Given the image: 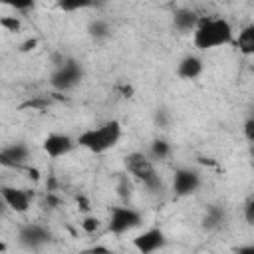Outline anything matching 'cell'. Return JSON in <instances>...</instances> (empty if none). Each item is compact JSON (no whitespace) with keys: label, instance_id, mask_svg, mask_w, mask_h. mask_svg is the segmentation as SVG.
<instances>
[{"label":"cell","instance_id":"1","mask_svg":"<svg viewBox=\"0 0 254 254\" xmlns=\"http://www.w3.org/2000/svg\"><path fill=\"white\" fill-rule=\"evenodd\" d=\"M192 44L202 52L234 44V30L226 18H202L192 34Z\"/></svg>","mask_w":254,"mask_h":254},{"label":"cell","instance_id":"2","mask_svg":"<svg viewBox=\"0 0 254 254\" xmlns=\"http://www.w3.org/2000/svg\"><path fill=\"white\" fill-rule=\"evenodd\" d=\"M121 139V123L117 119H109L97 127L85 129L77 135L75 143L91 153H105L113 149Z\"/></svg>","mask_w":254,"mask_h":254},{"label":"cell","instance_id":"3","mask_svg":"<svg viewBox=\"0 0 254 254\" xmlns=\"http://www.w3.org/2000/svg\"><path fill=\"white\" fill-rule=\"evenodd\" d=\"M125 169L129 175H133L139 183H143L151 192H161L163 190V183L151 163V159L143 153H129L125 157Z\"/></svg>","mask_w":254,"mask_h":254},{"label":"cell","instance_id":"4","mask_svg":"<svg viewBox=\"0 0 254 254\" xmlns=\"http://www.w3.org/2000/svg\"><path fill=\"white\" fill-rule=\"evenodd\" d=\"M83 77V69L79 65V62L65 58L62 65H58L50 77V83L56 91H69L71 87H75Z\"/></svg>","mask_w":254,"mask_h":254},{"label":"cell","instance_id":"5","mask_svg":"<svg viewBox=\"0 0 254 254\" xmlns=\"http://www.w3.org/2000/svg\"><path fill=\"white\" fill-rule=\"evenodd\" d=\"M143 214L131 206H113L109 210V222L107 228L111 234H125L137 226H141Z\"/></svg>","mask_w":254,"mask_h":254},{"label":"cell","instance_id":"6","mask_svg":"<svg viewBox=\"0 0 254 254\" xmlns=\"http://www.w3.org/2000/svg\"><path fill=\"white\" fill-rule=\"evenodd\" d=\"M50 238H52L50 230L44 228L42 224H32L30 222V224L20 226V230H18V242L28 250H38V248L46 246L50 242Z\"/></svg>","mask_w":254,"mask_h":254},{"label":"cell","instance_id":"7","mask_svg":"<svg viewBox=\"0 0 254 254\" xmlns=\"http://www.w3.org/2000/svg\"><path fill=\"white\" fill-rule=\"evenodd\" d=\"M200 187V175L194 169H177L173 175V192L177 196H189Z\"/></svg>","mask_w":254,"mask_h":254},{"label":"cell","instance_id":"8","mask_svg":"<svg viewBox=\"0 0 254 254\" xmlns=\"http://www.w3.org/2000/svg\"><path fill=\"white\" fill-rule=\"evenodd\" d=\"M167 244V236L161 228H149L133 238V246L139 254H153Z\"/></svg>","mask_w":254,"mask_h":254},{"label":"cell","instance_id":"9","mask_svg":"<svg viewBox=\"0 0 254 254\" xmlns=\"http://www.w3.org/2000/svg\"><path fill=\"white\" fill-rule=\"evenodd\" d=\"M77 143L69 137V135H64V133H50L44 141H42V149L48 157L52 159H58V157H64L67 153H71V149L75 147Z\"/></svg>","mask_w":254,"mask_h":254},{"label":"cell","instance_id":"10","mask_svg":"<svg viewBox=\"0 0 254 254\" xmlns=\"http://www.w3.org/2000/svg\"><path fill=\"white\" fill-rule=\"evenodd\" d=\"M2 194V200L14 210V212H26L30 208V192L24 190V189H16V187H2L0 190Z\"/></svg>","mask_w":254,"mask_h":254},{"label":"cell","instance_id":"11","mask_svg":"<svg viewBox=\"0 0 254 254\" xmlns=\"http://www.w3.org/2000/svg\"><path fill=\"white\" fill-rule=\"evenodd\" d=\"M30 157V149L24 143H14L8 145L0 151V163L4 167H22Z\"/></svg>","mask_w":254,"mask_h":254},{"label":"cell","instance_id":"12","mask_svg":"<svg viewBox=\"0 0 254 254\" xmlns=\"http://www.w3.org/2000/svg\"><path fill=\"white\" fill-rule=\"evenodd\" d=\"M202 60L198 56H185L177 65V75L181 79H196L202 73Z\"/></svg>","mask_w":254,"mask_h":254},{"label":"cell","instance_id":"13","mask_svg":"<svg viewBox=\"0 0 254 254\" xmlns=\"http://www.w3.org/2000/svg\"><path fill=\"white\" fill-rule=\"evenodd\" d=\"M198 22H200V18H198L192 10H185V8H183V10H177V12L173 14V26H175L181 34H189V32L194 34Z\"/></svg>","mask_w":254,"mask_h":254},{"label":"cell","instance_id":"14","mask_svg":"<svg viewBox=\"0 0 254 254\" xmlns=\"http://www.w3.org/2000/svg\"><path fill=\"white\" fill-rule=\"evenodd\" d=\"M234 44H236V48H238L240 54H244V56H254V24L244 26V28L238 32V36L234 38Z\"/></svg>","mask_w":254,"mask_h":254},{"label":"cell","instance_id":"15","mask_svg":"<svg viewBox=\"0 0 254 254\" xmlns=\"http://www.w3.org/2000/svg\"><path fill=\"white\" fill-rule=\"evenodd\" d=\"M222 220H224V210L220 206H216V204H210L206 208L204 218H202V226L208 228V230H214V228H218L222 224Z\"/></svg>","mask_w":254,"mask_h":254},{"label":"cell","instance_id":"16","mask_svg":"<svg viewBox=\"0 0 254 254\" xmlns=\"http://www.w3.org/2000/svg\"><path fill=\"white\" fill-rule=\"evenodd\" d=\"M149 153H151V157H153L155 161H165V159L171 155V145H169L165 139H155V141L151 143Z\"/></svg>","mask_w":254,"mask_h":254},{"label":"cell","instance_id":"17","mask_svg":"<svg viewBox=\"0 0 254 254\" xmlns=\"http://www.w3.org/2000/svg\"><path fill=\"white\" fill-rule=\"evenodd\" d=\"M117 194H119L123 200H127V198L133 194V185H131L129 177L123 175V173H119V177H117Z\"/></svg>","mask_w":254,"mask_h":254},{"label":"cell","instance_id":"18","mask_svg":"<svg viewBox=\"0 0 254 254\" xmlns=\"http://www.w3.org/2000/svg\"><path fill=\"white\" fill-rule=\"evenodd\" d=\"M89 34H91L95 40L107 38V36H109V24L103 22V20H95V22L89 24Z\"/></svg>","mask_w":254,"mask_h":254},{"label":"cell","instance_id":"19","mask_svg":"<svg viewBox=\"0 0 254 254\" xmlns=\"http://www.w3.org/2000/svg\"><path fill=\"white\" fill-rule=\"evenodd\" d=\"M0 26H2L4 30H8V32H20L22 22H20L16 16H2V18H0Z\"/></svg>","mask_w":254,"mask_h":254},{"label":"cell","instance_id":"20","mask_svg":"<svg viewBox=\"0 0 254 254\" xmlns=\"http://www.w3.org/2000/svg\"><path fill=\"white\" fill-rule=\"evenodd\" d=\"M81 228H83L87 234L95 232V230L99 228V218H97V216H85V218L81 220Z\"/></svg>","mask_w":254,"mask_h":254},{"label":"cell","instance_id":"21","mask_svg":"<svg viewBox=\"0 0 254 254\" xmlns=\"http://www.w3.org/2000/svg\"><path fill=\"white\" fill-rule=\"evenodd\" d=\"M244 218L248 224H254V194L248 196V200L244 202Z\"/></svg>","mask_w":254,"mask_h":254},{"label":"cell","instance_id":"22","mask_svg":"<svg viewBox=\"0 0 254 254\" xmlns=\"http://www.w3.org/2000/svg\"><path fill=\"white\" fill-rule=\"evenodd\" d=\"M244 137L254 145V117L244 121Z\"/></svg>","mask_w":254,"mask_h":254},{"label":"cell","instance_id":"23","mask_svg":"<svg viewBox=\"0 0 254 254\" xmlns=\"http://www.w3.org/2000/svg\"><path fill=\"white\" fill-rule=\"evenodd\" d=\"M85 6H89V2H62L60 4V8L62 10H79V8H85Z\"/></svg>","mask_w":254,"mask_h":254},{"label":"cell","instance_id":"24","mask_svg":"<svg viewBox=\"0 0 254 254\" xmlns=\"http://www.w3.org/2000/svg\"><path fill=\"white\" fill-rule=\"evenodd\" d=\"M50 105V99H34V101H28L24 103L22 107H36V109H46Z\"/></svg>","mask_w":254,"mask_h":254},{"label":"cell","instance_id":"25","mask_svg":"<svg viewBox=\"0 0 254 254\" xmlns=\"http://www.w3.org/2000/svg\"><path fill=\"white\" fill-rule=\"evenodd\" d=\"M36 46H38V40H36V38H28L26 42L20 44V52H30V50H34Z\"/></svg>","mask_w":254,"mask_h":254},{"label":"cell","instance_id":"26","mask_svg":"<svg viewBox=\"0 0 254 254\" xmlns=\"http://www.w3.org/2000/svg\"><path fill=\"white\" fill-rule=\"evenodd\" d=\"M81 254H113L109 248H105V246H95V248H87V250H83Z\"/></svg>","mask_w":254,"mask_h":254},{"label":"cell","instance_id":"27","mask_svg":"<svg viewBox=\"0 0 254 254\" xmlns=\"http://www.w3.org/2000/svg\"><path fill=\"white\" fill-rule=\"evenodd\" d=\"M10 6L16 8V10H32L34 8V2L32 0H28V2H12Z\"/></svg>","mask_w":254,"mask_h":254},{"label":"cell","instance_id":"28","mask_svg":"<svg viewBox=\"0 0 254 254\" xmlns=\"http://www.w3.org/2000/svg\"><path fill=\"white\" fill-rule=\"evenodd\" d=\"M234 254H254V244H244L234 250Z\"/></svg>","mask_w":254,"mask_h":254},{"label":"cell","instance_id":"29","mask_svg":"<svg viewBox=\"0 0 254 254\" xmlns=\"http://www.w3.org/2000/svg\"><path fill=\"white\" fill-rule=\"evenodd\" d=\"M46 204L54 208V206H58V204H60V198H58V196H54L52 192H48V196H46Z\"/></svg>","mask_w":254,"mask_h":254},{"label":"cell","instance_id":"30","mask_svg":"<svg viewBox=\"0 0 254 254\" xmlns=\"http://www.w3.org/2000/svg\"><path fill=\"white\" fill-rule=\"evenodd\" d=\"M77 204H79L81 210H87V208H89V202H87L85 196H77Z\"/></svg>","mask_w":254,"mask_h":254},{"label":"cell","instance_id":"31","mask_svg":"<svg viewBox=\"0 0 254 254\" xmlns=\"http://www.w3.org/2000/svg\"><path fill=\"white\" fill-rule=\"evenodd\" d=\"M119 89H121V93H123L125 97H131V93H133V87H131V85H121Z\"/></svg>","mask_w":254,"mask_h":254},{"label":"cell","instance_id":"32","mask_svg":"<svg viewBox=\"0 0 254 254\" xmlns=\"http://www.w3.org/2000/svg\"><path fill=\"white\" fill-rule=\"evenodd\" d=\"M252 169H254V161H252Z\"/></svg>","mask_w":254,"mask_h":254},{"label":"cell","instance_id":"33","mask_svg":"<svg viewBox=\"0 0 254 254\" xmlns=\"http://www.w3.org/2000/svg\"><path fill=\"white\" fill-rule=\"evenodd\" d=\"M252 75H254V67H252Z\"/></svg>","mask_w":254,"mask_h":254}]
</instances>
